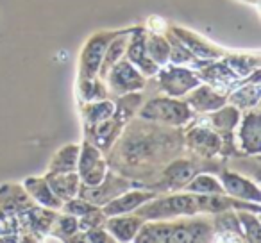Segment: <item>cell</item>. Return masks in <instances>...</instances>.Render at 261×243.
Listing matches in <instances>:
<instances>
[{
    "instance_id": "obj_1",
    "label": "cell",
    "mask_w": 261,
    "mask_h": 243,
    "mask_svg": "<svg viewBox=\"0 0 261 243\" xmlns=\"http://www.w3.org/2000/svg\"><path fill=\"white\" fill-rule=\"evenodd\" d=\"M142 118L165 122V124H185L192 118V113L182 104L168 98H156L142 109Z\"/></svg>"
},
{
    "instance_id": "obj_13",
    "label": "cell",
    "mask_w": 261,
    "mask_h": 243,
    "mask_svg": "<svg viewBox=\"0 0 261 243\" xmlns=\"http://www.w3.org/2000/svg\"><path fill=\"white\" fill-rule=\"evenodd\" d=\"M77 154H79V147H73V145L65 147L63 150H59L54 159H52V170H58V172L73 170L77 163Z\"/></svg>"
},
{
    "instance_id": "obj_12",
    "label": "cell",
    "mask_w": 261,
    "mask_h": 243,
    "mask_svg": "<svg viewBox=\"0 0 261 243\" xmlns=\"http://www.w3.org/2000/svg\"><path fill=\"white\" fill-rule=\"evenodd\" d=\"M142 222L138 218H118V220H111L108 227L118 239H130L140 229Z\"/></svg>"
},
{
    "instance_id": "obj_11",
    "label": "cell",
    "mask_w": 261,
    "mask_h": 243,
    "mask_svg": "<svg viewBox=\"0 0 261 243\" xmlns=\"http://www.w3.org/2000/svg\"><path fill=\"white\" fill-rule=\"evenodd\" d=\"M193 105L200 111H211V109H218L225 104V97L215 93V91L207 90V88H202L200 91H197L192 98H190Z\"/></svg>"
},
{
    "instance_id": "obj_18",
    "label": "cell",
    "mask_w": 261,
    "mask_h": 243,
    "mask_svg": "<svg viewBox=\"0 0 261 243\" xmlns=\"http://www.w3.org/2000/svg\"><path fill=\"white\" fill-rule=\"evenodd\" d=\"M149 50H150V56H156L158 61L163 63L165 59H167L168 47L163 40H160V38H152V40L149 41Z\"/></svg>"
},
{
    "instance_id": "obj_10",
    "label": "cell",
    "mask_w": 261,
    "mask_h": 243,
    "mask_svg": "<svg viewBox=\"0 0 261 243\" xmlns=\"http://www.w3.org/2000/svg\"><path fill=\"white\" fill-rule=\"evenodd\" d=\"M127 54H129L130 61L135 63V65H138L145 73L156 72V65H154V63L145 56V38L143 36H136L135 40L130 41Z\"/></svg>"
},
{
    "instance_id": "obj_6",
    "label": "cell",
    "mask_w": 261,
    "mask_h": 243,
    "mask_svg": "<svg viewBox=\"0 0 261 243\" xmlns=\"http://www.w3.org/2000/svg\"><path fill=\"white\" fill-rule=\"evenodd\" d=\"M222 181H224V186L231 195L234 197H242V199H252V200H259V192L257 188L249 182L247 179L238 177L234 174H224L222 175Z\"/></svg>"
},
{
    "instance_id": "obj_3",
    "label": "cell",
    "mask_w": 261,
    "mask_h": 243,
    "mask_svg": "<svg viewBox=\"0 0 261 243\" xmlns=\"http://www.w3.org/2000/svg\"><path fill=\"white\" fill-rule=\"evenodd\" d=\"M109 73V86L116 95H125L133 90H140L143 86V79L129 63H120L111 66Z\"/></svg>"
},
{
    "instance_id": "obj_14",
    "label": "cell",
    "mask_w": 261,
    "mask_h": 243,
    "mask_svg": "<svg viewBox=\"0 0 261 243\" xmlns=\"http://www.w3.org/2000/svg\"><path fill=\"white\" fill-rule=\"evenodd\" d=\"M190 192H199V193H206V195H224V188L215 181L210 175H200L197 177L195 182L188 184Z\"/></svg>"
},
{
    "instance_id": "obj_7",
    "label": "cell",
    "mask_w": 261,
    "mask_h": 243,
    "mask_svg": "<svg viewBox=\"0 0 261 243\" xmlns=\"http://www.w3.org/2000/svg\"><path fill=\"white\" fill-rule=\"evenodd\" d=\"M150 199H154V193L130 192V193H127V195L120 197V199L113 200V202L104 209V213H108V214L127 213V211L135 209V207H138L142 202H145V200H150Z\"/></svg>"
},
{
    "instance_id": "obj_2",
    "label": "cell",
    "mask_w": 261,
    "mask_h": 243,
    "mask_svg": "<svg viewBox=\"0 0 261 243\" xmlns=\"http://www.w3.org/2000/svg\"><path fill=\"white\" fill-rule=\"evenodd\" d=\"M197 206H199V200L193 197H172V199H165L154 206L145 207L142 213L149 218H165L181 213H193L195 209H199Z\"/></svg>"
},
{
    "instance_id": "obj_15",
    "label": "cell",
    "mask_w": 261,
    "mask_h": 243,
    "mask_svg": "<svg viewBox=\"0 0 261 243\" xmlns=\"http://www.w3.org/2000/svg\"><path fill=\"white\" fill-rule=\"evenodd\" d=\"M123 45H125V40H120V41H115V43L109 47V50H106L108 52V56L104 58V61L100 63V75H106V73L109 72V68H111L113 65H115V61L116 59L122 56V52H123Z\"/></svg>"
},
{
    "instance_id": "obj_9",
    "label": "cell",
    "mask_w": 261,
    "mask_h": 243,
    "mask_svg": "<svg viewBox=\"0 0 261 243\" xmlns=\"http://www.w3.org/2000/svg\"><path fill=\"white\" fill-rule=\"evenodd\" d=\"M257 113H250L245 118V124L242 129V140L243 147L249 152H257L259 150V122H257Z\"/></svg>"
},
{
    "instance_id": "obj_5",
    "label": "cell",
    "mask_w": 261,
    "mask_h": 243,
    "mask_svg": "<svg viewBox=\"0 0 261 243\" xmlns=\"http://www.w3.org/2000/svg\"><path fill=\"white\" fill-rule=\"evenodd\" d=\"M104 163L100 161L97 149L86 145L83 150V157H81V174L84 177V182L90 186H98L104 181Z\"/></svg>"
},
{
    "instance_id": "obj_16",
    "label": "cell",
    "mask_w": 261,
    "mask_h": 243,
    "mask_svg": "<svg viewBox=\"0 0 261 243\" xmlns=\"http://www.w3.org/2000/svg\"><path fill=\"white\" fill-rule=\"evenodd\" d=\"M236 120H238V113L232 107H229V109H222L220 113H217V115L213 116V124L217 125L218 129L229 131V129H232L236 125Z\"/></svg>"
},
{
    "instance_id": "obj_17",
    "label": "cell",
    "mask_w": 261,
    "mask_h": 243,
    "mask_svg": "<svg viewBox=\"0 0 261 243\" xmlns=\"http://www.w3.org/2000/svg\"><path fill=\"white\" fill-rule=\"evenodd\" d=\"M192 167L188 163H175L174 167L168 170V177L175 182H185L192 177Z\"/></svg>"
},
{
    "instance_id": "obj_8",
    "label": "cell",
    "mask_w": 261,
    "mask_h": 243,
    "mask_svg": "<svg viewBox=\"0 0 261 243\" xmlns=\"http://www.w3.org/2000/svg\"><path fill=\"white\" fill-rule=\"evenodd\" d=\"M188 142L197 152L204 154V156H211L220 147L218 136H215L213 132L206 131V129H195V131H192L188 134Z\"/></svg>"
},
{
    "instance_id": "obj_4",
    "label": "cell",
    "mask_w": 261,
    "mask_h": 243,
    "mask_svg": "<svg viewBox=\"0 0 261 243\" xmlns=\"http://www.w3.org/2000/svg\"><path fill=\"white\" fill-rule=\"evenodd\" d=\"M108 34L104 36H97L86 45L84 48V54H83V79H90L95 72L98 70L102 63V58L106 54V48H108V41H109Z\"/></svg>"
}]
</instances>
